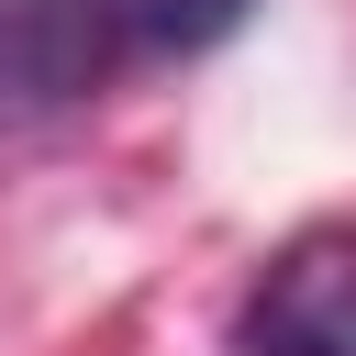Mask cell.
Returning a JSON list of instances; mask_svg holds the SVG:
<instances>
[{
    "mask_svg": "<svg viewBox=\"0 0 356 356\" xmlns=\"http://www.w3.org/2000/svg\"><path fill=\"white\" fill-rule=\"evenodd\" d=\"M134 56V0H0V145L67 122Z\"/></svg>",
    "mask_w": 356,
    "mask_h": 356,
    "instance_id": "cell-1",
    "label": "cell"
},
{
    "mask_svg": "<svg viewBox=\"0 0 356 356\" xmlns=\"http://www.w3.org/2000/svg\"><path fill=\"white\" fill-rule=\"evenodd\" d=\"M234 356H356V222H312L245 278Z\"/></svg>",
    "mask_w": 356,
    "mask_h": 356,
    "instance_id": "cell-2",
    "label": "cell"
},
{
    "mask_svg": "<svg viewBox=\"0 0 356 356\" xmlns=\"http://www.w3.org/2000/svg\"><path fill=\"white\" fill-rule=\"evenodd\" d=\"M245 11H256V0H145V11H134V33H145V44H178V56H200V44H222Z\"/></svg>",
    "mask_w": 356,
    "mask_h": 356,
    "instance_id": "cell-3",
    "label": "cell"
}]
</instances>
